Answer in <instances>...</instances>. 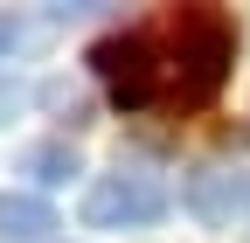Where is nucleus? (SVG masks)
Returning a JSON list of instances; mask_svg holds the SVG:
<instances>
[{"mask_svg": "<svg viewBox=\"0 0 250 243\" xmlns=\"http://www.w3.org/2000/svg\"><path fill=\"white\" fill-rule=\"evenodd\" d=\"M174 63H181V104H208L236 63V28L215 7H188L174 21Z\"/></svg>", "mask_w": 250, "mask_h": 243, "instance_id": "nucleus-1", "label": "nucleus"}, {"mask_svg": "<svg viewBox=\"0 0 250 243\" xmlns=\"http://www.w3.org/2000/svg\"><path fill=\"white\" fill-rule=\"evenodd\" d=\"M160 216H167V188H160V174H146V167L98 174L90 195H83V223L90 229H146Z\"/></svg>", "mask_w": 250, "mask_h": 243, "instance_id": "nucleus-2", "label": "nucleus"}, {"mask_svg": "<svg viewBox=\"0 0 250 243\" xmlns=\"http://www.w3.org/2000/svg\"><path fill=\"white\" fill-rule=\"evenodd\" d=\"M90 70H98L104 98L118 111H139V104H153V90H160V63H153L146 35H104L90 49Z\"/></svg>", "mask_w": 250, "mask_h": 243, "instance_id": "nucleus-3", "label": "nucleus"}, {"mask_svg": "<svg viewBox=\"0 0 250 243\" xmlns=\"http://www.w3.org/2000/svg\"><path fill=\"white\" fill-rule=\"evenodd\" d=\"M181 202H188V216H195L202 229H229L236 208L250 202V181H243L236 167H195L188 188H181Z\"/></svg>", "mask_w": 250, "mask_h": 243, "instance_id": "nucleus-4", "label": "nucleus"}, {"mask_svg": "<svg viewBox=\"0 0 250 243\" xmlns=\"http://www.w3.org/2000/svg\"><path fill=\"white\" fill-rule=\"evenodd\" d=\"M49 229H62L56 208H49V195H35V188L0 195V236L7 243H49Z\"/></svg>", "mask_w": 250, "mask_h": 243, "instance_id": "nucleus-5", "label": "nucleus"}, {"mask_svg": "<svg viewBox=\"0 0 250 243\" xmlns=\"http://www.w3.org/2000/svg\"><path fill=\"white\" fill-rule=\"evenodd\" d=\"M21 174H35V188H56V181L77 174V146H70V139H42V146H28V153H21Z\"/></svg>", "mask_w": 250, "mask_h": 243, "instance_id": "nucleus-6", "label": "nucleus"}, {"mask_svg": "<svg viewBox=\"0 0 250 243\" xmlns=\"http://www.w3.org/2000/svg\"><path fill=\"white\" fill-rule=\"evenodd\" d=\"M14 42H21V21H14L7 7H0V56H14Z\"/></svg>", "mask_w": 250, "mask_h": 243, "instance_id": "nucleus-7", "label": "nucleus"}, {"mask_svg": "<svg viewBox=\"0 0 250 243\" xmlns=\"http://www.w3.org/2000/svg\"><path fill=\"white\" fill-rule=\"evenodd\" d=\"M14 104H21V83H7V77H0V118H14Z\"/></svg>", "mask_w": 250, "mask_h": 243, "instance_id": "nucleus-8", "label": "nucleus"}]
</instances>
